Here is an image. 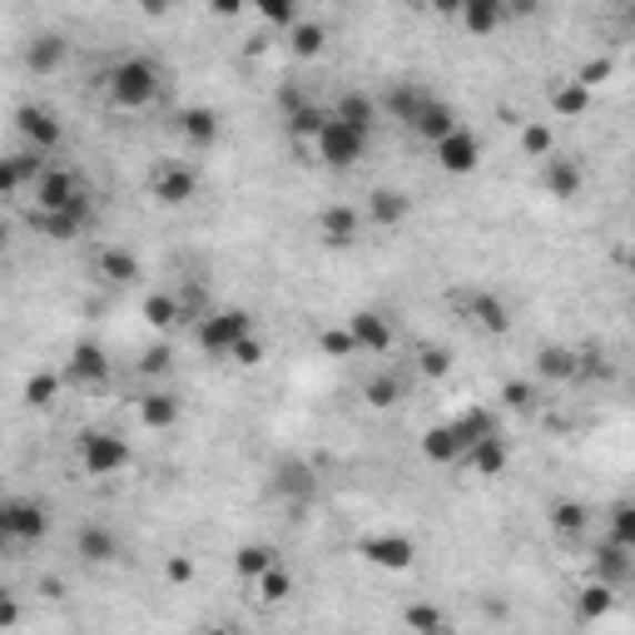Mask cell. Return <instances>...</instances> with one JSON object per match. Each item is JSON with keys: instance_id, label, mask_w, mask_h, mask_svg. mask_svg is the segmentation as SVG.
I'll use <instances>...</instances> for the list:
<instances>
[{"instance_id": "cell-15", "label": "cell", "mask_w": 635, "mask_h": 635, "mask_svg": "<svg viewBox=\"0 0 635 635\" xmlns=\"http://www.w3.org/2000/svg\"><path fill=\"white\" fill-rule=\"evenodd\" d=\"M75 556L84 566H114V561H124V542L114 526L104 522H84L75 532Z\"/></svg>"}, {"instance_id": "cell-19", "label": "cell", "mask_w": 635, "mask_h": 635, "mask_svg": "<svg viewBox=\"0 0 635 635\" xmlns=\"http://www.w3.org/2000/svg\"><path fill=\"white\" fill-rule=\"evenodd\" d=\"M581 184H586V174H581L576 159H566V154H546V159H542V189H546L552 199L571 204V199L581 194Z\"/></svg>"}, {"instance_id": "cell-37", "label": "cell", "mask_w": 635, "mask_h": 635, "mask_svg": "<svg viewBox=\"0 0 635 635\" xmlns=\"http://www.w3.org/2000/svg\"><path fill=\"white\" fill-rule=\"evenodd\" d=\"M516 144H522V154H526V159H536V164H542L546 154H556V124H546V120H526V124H522V134H516Z\"/></svg>"}, {"instance_id": "cell-1", "label": "cell", "mask_w": 635, "mask_h": 635, "mask_svg": "<svg viewBox=\"0 0 635 635\" xmlns=\"http://www.w3.org/2000/svg\"><path fill=\"white\" fill-rule=\"evenodd\" d=\"M100 90L110 100V110H150L164 94V65L150 56H120L100 75Z\"/></svg>"}, {"instance_id": "cell-36", "label": "cell", "mask_w": 635, "mask_h": 635, "mask_svg": "<svg viewBox=\"0 0 635 635\" xmlns=\"http://www.w3.org/2000/svg\"><path fill=\"white\" fill-rule=\"evenodd\" d=\"M60 387H65V377H60V373H30L26 387H20V402H26L30 412L56 407V402H60Z\"/></svg>"}, {"instance_id": "cell-18", "label": "cell", "mask_w": 635, "mask_h": 635, "mask_svg": "<svg viewBox=\"0 0 635 635\" xmlns=\"http://www.w3.org/2000/svg\"><path fill=\"white\" fill-rule=\"evenodd\" d=\"M327 114L343 120V124H353V130L373 134V124L383 120V104H377V94H367V90H343L333 104H327Z\"/></svg>"}, {"instance_id": "cell-28", "label": "cell", "mask_w": 635, "mask_h": 635, "mask_svg": "<svg viewBox=\"0 0 635 635\" xmlns=\"http://www.w3.org/2000/svg\"><path fill=\"white\" fill-rule=\"evenodd\" d=\"M422 457L437 462V467H457L462 462V437L452 422H442V427H427L422 432Z\"/></svg>"}, {"instance_id": "cell-39", "label": "cell", "mask_w": 635, "mask_h": 635, "mask_svg": "<svg viewBox=\"0 0 635 635\" xmlns=\"http://www.w3.org/2000/svg\"><path fill=\"white\" fill-rule=\"evenodd\" d=\"M452 427H457V437H462V452H467L472 442H482V437H492V432H502V427H496V412H486V407L462 412Z\"/></svg>"}, {"instance_id": "cell-9", "label": "cell", "mask_w": 635, "mask_h": 635, "mask_svg": "<svg viewBox=\"0 0 635 635\" xmlns=\"http://www.w3.org/2000/svg\"><path fill=\"white\" fill-rule=\"evenodd\" d=\"M347 337H353V347H357V357H383V353H393V343H397V327H393V318L387 313H377V309H357V313H347Z\"/></svg>"}, {"instance_id": "cell-2", "label": "cell", "mask_w": 635, "mask_h": 635, "mask_svg": "<svg viewBox=\"0 0 635 635\" xmlns=\"http://www.w3.org/2000/svg\"><path fill=\"white\" fill-rule=\"evenodd\" d=\"M50 536V506L36 496H0V556H26Z\"/></svg>"}, {"instance_id": "cell-32", "label": "cell", "mask_w": 635, "mask_h": 635, "mask_svg": "<svg viewBox=\"0 0 635 635\" xmlns=\"http://www.w3.org/2000/svg\"><path fill=\"white\" fill-rule=\"evenodd\" d=\"M422 100H427V90H422V84H412V80H393V84H387V94H383L377 104H383V110L393 114L397 124H407L412 114H417V104H422Z\"/></svg>"}, {"instance_id": "cell-38", "label": "cell", "mask_w": 635, "mask_h": 635, "mask_svg": "<svg viewBox=\"0 0 635 635\" xmlns=\"http://www.w3.org/2000/svg\"><path fill=\"white\" fill-rule=\"evenodd\" d=\"M144 323H150L154 333L184 327V318H179V293H150V299H144Z\"/></svg>"}, {"instance_id": "cell-46", "label": "cell", "mask_w": 635, "mask_h": 635, "mask_svg": "<svg viewBox=\"0 0 635 635\" xmlns=\"http://www.w3.org/2000/svg\"><path fill=\"white\" fill-rule=\"evenodd\" d=\"M606 522H611V542H621V546H635V506L631 502H616V506H611V516H606Z\"/></svg>"}, {"instance_id": "cell-24", "label": "cell", "mask_w": 635, "mask_h": 635, "mask_svg": "<svg viewBox=\"0 0 635 635\" xmlns=\"http://www.w3.org/2000/svg\"><path fill=\"white\" fill-rule=\"evenodd\" d=\"M179 417H184V407H179V397L169 387H154V393L140 397V427L169 432V427H179Z\"/></svg>"}, {"instance_id": "cell-12", "label": "cell", "mask_w": 635, "mask_h": 635, "mask_svg": "<svg viewBox=\"0 0 635 635\" xmlns=\"http://www.w3.org/2000/svg\"><path fill=\"white\" fill-rule=\"evenodd\" d=\"M60 377H65V387H104L110 383V353H104L100 343H90V337H80V343L70 347Z\"/></svg>"}, {"instance_id": "cell-54", "label": "cell", "mask_w": 635, "mask_h": 635, "mask_svg": "<svg viewBox=\"0 0 635 635\" xmlns=\"http://www.w3.org/2000/svg\"><path fill=\"white\" fill-rule=\"evenodd\" d=\"M164 576L174 581V586H189V581L199 576V566H194L189 556H169V561H164Z\"/></svg>"}, {"instance_id": "cell-11", "label": "cell", "mask_w": 635, "mask_h": 635, "mask_svg": "<svg viewBox=\"0 0 635 635\" xmlns=\"http://www.w3.org/2000/svg\"><path fill=\"white\" fill-rule=\"evenodd\" d=\"M84 189V179L75 174V169H60V164H46V174L36 179V184L26 189L30 194V204L40 209V214H60V209L70 204V199H75Z\"/></svg>"}, {"instance_id": "cell-53", "label": "cell", "mask_w": 635, "mask_h": 635, "mask_svg": "<svg viewBox=\"0 0 635 635\" xmlns=\"http://www.w3.org/2000/svg\"><path fill=\"white\" fill-rule=\"evenodd\" d=\"M10 194H26V179H20V169H16V159H0V199H10Z\"/></svg>"}, {"instance_id": "cell-44", "label": "cell", "mask_w": 635, "mask_h": 635, "mask_svg": "<svg viewBox=\"0 0 635 635\" xmlns=\"http://www.w3.org/2000/svg\"><path fill=\"white\" fill-rule=\"evenodd\" d=\"M318 353L323 357H357V347H353V337H347V327H318Z\"/></svg>"}, {"instance_id": "cell-59", "label": "cell", "mask_w": 635, "mask_h": 635, "mask_svg": "<svg viewBox=\"0 0 635 635\" xmlns=\"http://www.w3.org/2000/svg\"><path fill=\"white\" fill-rule=\"evenodd\" d=\"M140 10H144V16H164L169 0H140Z\"/></svg>"}, {"instance_id": "cell-40", "label": "cell", "mask_w": 635, "mask_h": 635, "mask_svg": "<svg viewBox=\"0 0 635 635\" xmlns=\"http://www.w3.org/2000/svg\"><path fill=\"white\" fill-rule=\"evenodd\" d=\"M611 606H616V586H606V581L591 576V586L581 591V601H576L581 621H601V616H611Z\"/></svg>"}, {"instance_id": "cell-29", "label": "cell", "mask_w": 635, "mask_h": 635, "mask_svg": "<svg viewBox=\"0 0 635 635\" xmlns=\"http://www.w3.org/2000/svg\"><path fill=\"white\" fill-rule=\"evenodd\" d=\"M327 50V26L323 20H293L289 26V56L293 60H318Z\"/></svg>"}, {"instance_id": "cell-58", "label": "cell", "mask_w": 635, "mask_h": 635, "mask_svg": "<svg viewBox=\"0 0 635 635\" xmlns=\"http://www.w3.org/2000/svg\"><path fill=\"white\" fill-rule=\"evenodd\" d=\"M427 10H437V16H457L462 10V0H422Z\"/></svg>"}, {"instance_id": "cell-8", "label": "cell", "mask_w": 635, "mask_h": 635, "mask_svg": "<svg viewBox=\"0 0 635 635\" xmlns=\"http://www.w3.org/2000/svg\"><path fill=\"white\" fill-rule=\"evenodd\" d=\"M432 159H437L442 174L467 179V174L482 169V140H476L467 124H457V130H447L442 140H432Z\"/></svg>"}, {"instance_id": "cell-57", "label": "cell", "mask_w": 635, "mask_h": 635, "mask_svg": "<svg viewBox=\"0 0 635 635\" xmlns=\"http://www.w3.org/2000/svg\"><path fill=\"white\" fill-rule=\"evenodd\" d=\"M209 6H214V16H224V20H229V16H239V10L249 6V0H209Z\"/></svg>"}, {"instance_id": "cell-27", "label": "cell", "mask_w": 635, "mask_h": 635, "mask_svg": "<svg viewBox=\"0 0 635 635\" xmlns=\"http://www.w3.org/2000/svg\"><path fill=\"white\" fill-rule=\"evenodd\" d=\"M536 377H546V383H576V347H566V343L536 347Z\"/></svg>"}, {"instance_id": "cell-5", "label": "cell", "mask_w": 635, "mask_h": 635, "mask_svg": "<svg viewBox=\"0 0 635 635\" xmlns=\"http://www.w3.org/2000/svg\"><path fill=\"white\" fill-rule=\"evenodd\" d=\"M253 333V313L249 309H219V313H204L194 323V343L204 347L209 357H229V347L239 343V337Z\"/></svg>"}, {"instance_id": "cell-56", "label": "cell", "mask_w": 635, "mask_h": 635, "mask_svg": "<svg viewBox=\"0 0 635 635\" xmlns=\"http://www.w3.org/2000/svg\"><path fill=\"white\" fill-rule=\"evenodd\" d=\"M20 606H16V591H0V626H16Z\"/></svg>"}, {"instance_id": "cell-48", "label": "cell", "mask_w": 635, "mask_h": 635, "mask_svg": "<svg viewBox=\"0 0 635 635\" xmlns=\"http://www.w3.org/2000/svg\"><path fill=\"white\" fill-rule=\"evenodd\" d=\"M140 373L144 377H169V373H174V347H169V343L144 347V353H140Z\"/></svg>"}, {"instance_id": "cell-7", "label": "cell", "mask_w": 635, "mask_h": 635, "mask_svg": "<svg viewBox=\"0 0 635 635\" xmlns=\"http://www.w3.org/2000/svg\"><path fill=\"white\" fill-rule=\"evenodd\" d=\"M150 199L164 209H184L199 199V169L184 164V159H164V164L150 169Z\"/></svg>"}, {"instance_id": "cell-21", "label": "cell", "mask_w": 635, "mask_h": 635, "mask_svg": "<svg viewBox=\"0 0 635 635\" xmlns=\"http://www.w3.org/2000/svg\"><path fill=\"white\" fill-rule=\"evenodd\" d=\"M407 214H412V199L402 194V189H373L367 194V204H363V219L367 224H377V229H397V224H407Z\"/></svg>"}, {"instance_id": "cell-60", "label": "cell", "mask_w": 635, "mask_h": 635, "mask_svg": "<svg viewBox=\"0 0 635 635\" xmlns=\"http://www.w3.org/2000/svg\"><path fill=\"white\" fill-rule=\"evenodd\" d=\"M6 253H10V224L0 219V259H6Z\"/></svg>"}, {"instance_id": "cell-41", "label": "cell", "mask_w": 635, "mask_h": 635, "mask_svg": "<svg viewBox=\"0 0 635 635\" xmlns=\"http://www.w3.org/2000/svg\"><path fill=\"white\" fill-rule=\"evenodd\" d=\"M273 561H279V552H273L269 542H249V546H239V552H234V571L243 581H253L259 571H269Z\"/></svg>"}, {"instance_id": "cell-45", "label": "cell", "mask_w": 635, "mask_h": 635, "mask_svg": "<svg viewBox=\"0 0 635 635\" xmlns=\"http://www.w3.org/2000/svg\"><path fill=\"white\" fill-rule=\"evenodd\" d=\"M30 224H36L40 234H50L56 243H70V239H80V234H84L75 219H65V214H40V209H36V219H30Z\"/></svg>"}, {"instance_id": "cell-22", "label": "cell", "mask_w": 635, "mask_h": 635, "mask_svg": "<svg viewBox=\"0 0 635 635\" xmlns=\"http://www.w3.org/2000/svg\"><path fill=\"white\" fill-rule=\"evenodd\" d=\"M462 462H467V467H472L476 476H486V482H492V476H502V472H506V462H512V447H506L502 432H492V437L472 442V447L462 452Z\"/></svg>"}, {"instance_id": "cell-51", "label": "cell", "mask_w": 635, "mask_h": 635, "mask_svg": "<svg viewBox=\"0 0 635 635\" xmlns=\"http://www.w3.org/2000/svg\"><path fill=\"white\" fill-rule=\"evenodd\" d=\"M417 367H422L427 377H447V373H452V353H447V347H422V353H417Z\"/></svg>"}, {"instance_id": "cell-23", "label": "cell", "mask_w": 635, "mask_h": 635, "mask_svg": "<svg viewBox=\"0 0 635 635\" xmlns=\"http://www.w3.org/2000/svg\"><path fill=\"white\" fill-rule=\"evenodd\" d=\"M94 273H100L104 283H114V289H130V283L144 279L140 259H134L130 249H100L94 253Z\"/></svg>"}, {"instance_id": "cell-17", "label": "cell", "mask_w": 635, "mask_h": 635, "mask_svg": "<svg viewBox=\"0 0 635 635\" xmlns=\"http://www.w3.org/2000/svg\"><path fill=\"white\" fill-rule=\"evenodd\" d=\"M26 70L30 75H56L60 65L70 60V40L60 36V30H36V36L26 40Z\"/></svg>"}, {"instance_id": "cell-34", "label": "cell", "mask_w": 635, "mask_h": 635, "mask_svg": "<svg viewBox=\"0 0 635 635\" xmlns=\"http://www.w3.org/2000/svg\"><path fill=\"white\" fill-rule=\"evenodd\" d=\"M323 120H327V104H318V100H303V104H293V110L283 114V124H289V134L299 144H313V134L323 130Z\"/></svg>"}, {"instance_id": "cell-25", "label": "cell", "mask_w": 635, "mask_h": 635, "mask_svg": "<svg viewBox=\"0 0 635 635\" xmlns=\"http://www.w3.org/2000/svg\"><path fill=\"white\" fill-rule=\"evenodd\" d=\"M179 134H184V144L189 150H214L219 144V114L214 110H204V104H199V110H184L179 114Z\"/></svg>"}, {"instance_id": "cell-6", "label": "cell", "mask_w": 635, "mask_h": 635, "mask_svg": "<svg viewBox=\"0 0 635 635\" xmlns=\"http://www.w3.org/2000/svg\"><path fill=\"white\" fill-rule=\"evenodd\" d=\"M10 124H16L20 144H30V150H46V154H56L60 144H65V124H60V114L50 110V104H40V100L16 104V114H10Z\"/></svg>"}, {"instance_id": "cell-35", "label": "cell", "mask_w": 635, "mask_h": 635, "mask_svg": "<svg viewBox=\"0 0 635 635\" xmlns=\"http://www.w3.org/2000/svg\"><path fill=\"white\" fill-rule=\"evenodd\" d=\"M402 397H407V383H402L397 373H373V377L363 383V402H367V407H377V412L397 407Z\"/></svg>"}, {"instance_id": "cell-52", "label": "cell", "mask_w": 635, "mask_h": 635, "mask_svg": "<svg viewBox=\"0 0 635 635\" xmlns=\"http://www.w3.org/2000/svg\"><path fill=\"white\" fill-rule=\"evenodd\" d=\"M611 70H616V60H586V65L576 70V84H586V90H596V84H606L611 80Z\"/></svg>"}, {"instance_id": "cell-33", "label": "cell", "mask_w": 635, "mask_h": 635, "mask_svg": "<svg viewBox=\"0 0 635 635\" xmlns=\"http://www.w3.org/2000/svg\"><path fill=\"white\" fill-rule=\"evenodd\" d=\"M253 596H259L263 606H279V601H289L293 596V571L283 566V561H273L269 571H259V576H253Z\"/></svg>"}, {"instance_id": "cell-3", "label": "cell", "mask_w": 635, "mask_h": 635, "mask_svg": "<svg viewBox=\"0 0 635 635\" xmlns=\"http://www.w3.org/2000/svg\"><path fill=\"white\" fill-rule=\"evenodd\" d=\"M75 462L84 476H94V482H110V476H120L124 467L134 462L130 442L120 437V432L110 427H84L75 437Z\"/></svg>"}, {"instance_id": "cell-50", "label": "cell", "mask_w": 635, "mask_h": 635, "mask_svg": "<svg viewBox=\"0 0 635 635\" xmlns=\"http://www.w3.org/2000/svg\"><path fill=\"white\" fill-rule=\"evenodd\" d=\"M229 363H239V367H259V363H263V337H259V333L239 337V343L229 347Z\"/></svg>"}, {"instance_id": "cell-30", "label": "cell", "mask_w": 635, "mask_h": 635, "mask_svg": "<svg viewBox=\"0 0 635 635\" xmlns=\"http://www.w3.org/2000/svg\"><path fill=\"white\" fill-rule=\"evenodd\" d=\"M591 100H596V90H586V84H576V80H556L552 84V114L556 120H581V114L591 110Z\"/></svg>"}, {"instance_id": "cell-47", "label": "cell", "mask_w": 635, "mask_h": 635, "mask_svg": "<svg viewBox=\"0 0 635 635\" xmlns=\"http://www.w3.org/2000/svg\"><path fill=\"white\" fill-rule=\"evenodd\" d=\"M253 10H259L269 26H279V30H289L293 20H299V0H249Z\"/></svg>"}, {"instance_id": "cell-26", "label": "cell", "mask_w": 635, "mask_h": 635, "mask_svg": "<svg viewBox=\"0 0 635 635\" xmlns=\"http://www.w3.org/2000/svg\"><path fill=\"white\" fill-rule=\"evenodd\" d=\"M457 20L472 30L476 40H486V36H496V30L506 26V10H502V0H462Z\"/></svg>"}, {"instance_id": "cell-10", "label": "cell", "mask_w": 635, "mask_h": 635, "mask_svg": "<svg viewBox=\"0 0 635 635\" xmlns=\"http://www.w3.org/2000/svg\"><path fill=\"white\" fill-rule=\"evenodd\" d=\"M457 309L462 318H467L472 327H482V333H492V337H506L512 333V303L502 299V293H492V289H467L457 299Z\"/></svg>"}, {"instance_id": "cell-42", "label": "cell", "mask_w": 635, "mask_h": 635, "mask_svg": "<svg viewBox=\"0 0 635 635\" xmlns=\"http://www.w3.org/2000/svg\"><path fill=\"white\" fill-rule=\"evenodd\" d=\"M273 486H279L283 496H313V476H309V467L303 462H283L279 472H273Z\"/></svg>"}, {"instance_id": "cell-43", "label": "cell", "mask_w": 635, "mask_h": 635, "mask_svg": "<svg viewBox=\"0 0 635 635\" xmlns=\"http://www.w3.org/2000/svg\"><path fill=\"white\" fill-rule=\"evenodd\" d=\"M402 626H407V631H432V635H437V631H447L452 621H447V611H437V606H407V611H402Z\"/></svg>"}, {"instance_id": "cell-20", "label": "cell", "mask_w": 635, "mask_h": 635, "mask_svg": "<svg viewBox=\"0 0 635 635\" xmlns=\"http://www.w3.org/2000/svg\"><path fill=\"white\" fill-rule=\"evenodd\" d=\"M457 110H452V104L447 100H437V94H427V100H422L417 104V114H412V120H407V130L412 134H417V140H442V134H447V130H457Z\"/></svg>"}, {"instance_id": "cell-16", "label": "cell", "mask_w": 635, "mask_h": 635, "mask_svg": "<svg viewBox=\"0 0 635 635\" xmlns=\"http://www.w3.org/2000/svg\"><path fill=\"white\" fill-rule=\"evenodd\" d=\"M591 576L621 591L635 576V546H621V542H611V536H601L596 552H591Z\"/></svg>"}, {"instance_id": "cell-14", "label": "cell", "mask_w": 635, "mask_h": 635, "mask_svg": "<svg viewBox=\"0 0 635 635\" xmlns=\"http://www.w3.org/2000/svg\"><path fill=\"white\" fill-rule=\"evenodd\" d=\"M357 556L377 571H407L412 561H417V546H412V536L377 532V536H363V542H357Z\"/></svg>"}, {"instance_id": "cell-4", "label": "cell", "mask_w": 635, "mask_h": 635, "mask_svg": "<svg viewBox=\"0 0 635 635\" xmlns=\"http://www.w3.org/2000/svg\"><path fill=\"white\" fill-rule=\"evenodd\" d=\"M313 154L323 169H333V174H347V169H357L367 159V130H353V124L333 120L327 114L323 130L313 134Z\"/></svg>"}, {"instance_id": "cell-55", "label": "cell", "mask_w": 635, "mask_h": 635, "mask_svg": "<svg viewBox=\"0 0 635 635\" xmlns=\"http://www.w3.org/2000/svg\"><path fill=\"white\" fill-rule=\"evenodd\" d=\"M506 20H532L536 10H542V0H502Z\"/></svg>"}, {"instance_id": "cell-31", "label": "cell", "mask_w": 635, "mask_h": 635, "mask_svg": "<svg viewBox=\"0 0 635 635\" xmlns=\"http://www.w3.org/2000/svg\"><path fill=\"white\" fill-rule=\"evenodd\" d=\"M546 516H552V532L556 536H586L591 532V516H596V512H591L586 502H571V496H561V502H552V512H546Z\"/></svg>"}, {"instance_id": "cell-49", "label": "cell", "mask_w": 635, "mask_h": 635, "mask_svg": "<svg viewBox=\"0 0 635 635\" xmlns=\"http://www.w3.org/2000/svg\"><path fill=\"white\" fill-rule=\"evenodd\" d=\"M502 407H512V412H532L536 407V383H502Z\"/></svg>"}, {"instance_id": "cell-13", "label": "cell", "mask_w": 635, "mask_h": 635, "mask_svg": "<svg viewBox=\"0 0 635 635\" xmlns=\"http://www.w3.org/2000/svg\"><path fill=\"white\" fill-rule=\"evenodd\" d=\"M363 229H367V219H363V209H353V204H327L323 214H318V239L337 253L357 249V243H363Z\"/></svg>"}]
</instances>
